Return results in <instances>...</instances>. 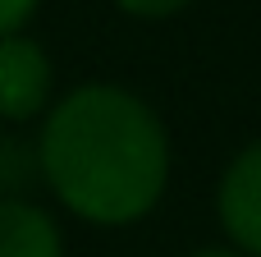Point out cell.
I'll use <instances>...</instances> for the list:
<instances>
[{"instance_id": "cell-1", "label": "cell", "mask_w": 261, "mask_h": 257, "mask_svg": "<svg viewBox=\"0 0 261 257\" xmlns=\"http://www.w3.org/2000/svg\"><path fill=\"white\" fill-rule=\"evenodd\" d=\"M37 175L87 225H133L170 184V133L151 101L119 83H83L50 101L37 138Z\"/></svg>"}, {"instance_id": "cell-2", "label": "cell", "mask_w": 261, "mask_h": 257, "mask_svg": "<svg viewBox=\"0 0 261 257\" xmlns=\"http://www.w3.org/2000/svg\"><path fill=\"white\" fill-rule=\"evenodd\" d=\"M50 87H55V69L46 46L28 32L0 37V120L9 124L41 120L50 110Z\"/></svg>"}, {"instance_id": "cell-7", "label": "cell", "mask_w": 261, "mask_h": 257, "mask_svg": "<svg viewBox=\"0 0 261 257\" xmlns=\"http://www.w3.org/2000/svg\"><path fill=\"white\" fill-rule=\"evenodd\" d=\"M188 257H243L239 248H197V253H188Z\"/></svg>"}, {"instance_id": "cell-6", "label": "cell", "mask_w": 261, "mask_h": 257, "mask_svg": "<svg viewBox=\"0 0 261 257\" xmlns=\"http://www.w3.org/2000/svg\"><path fill=\"white\" fill-rule=\"evenodd\" d=\"M37 14V0H0V37H14Z\"/></svg>"}, {"instance_id": "cell-3", "label": "cell", "mask_w": 261, "mask_h": 257, "mask_svg": "<svg viewBox=\"0 0 261 257\" xmlns=\"http://www.w3.org/2000/svg\"><path fill=\"white\" fill-rule=\"evenodd\" d=\"M216 216L229 235V248L261 257V138L234 152L216 189Z\"/></svg>"}, {"instance_id": "cell-4", "label": "cell", "mask_w": 261, "mask_h": 257, "mask_svg": "<svg viewBox=\"0 0 261 257\" xmlns=\"http://www.w3.org/2000/svg\"><path fill=\"white\" fill-rule=\"evenodd\" d=\"M0 257H64L60 221L28 198H0Z\"/></svg>"}, {"instance_id": "cell-5", "label": "cell", "mask_w": 261, "mask_h": 257, "mask_svg": "<svg viewBox=\"0 0 261 257\" xmlns=\"http://www.w3.org/2000/svg\"><path fill=\"white\" fill-rule=\"evenodd\" d=\"M124 14H133V18H170V14H179V9H188L193 0H115Z\"/></svg>"}]
</instances>
